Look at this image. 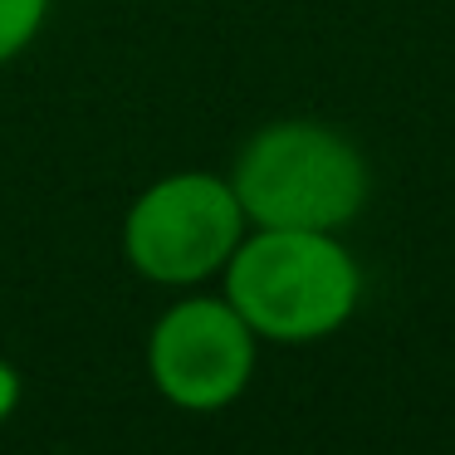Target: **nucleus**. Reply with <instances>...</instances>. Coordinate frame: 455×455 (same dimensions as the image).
Returning <instances> with one entry per match:
<instances>
[{"mask_svg": "<svg viewBox=\"0 0 455 455\" xmlns=\"http://www.w3.org/2000/svg\"><path fill=\"white\" fill-rule=\"evenodd\" d=\"M259 338L226 294H187L152 323L148 377L177 411H226L255 382Z\"/></svg>", "mask_w": 455, "mask_h": 455, "instance_id": "nucleus-4", "label": "nucleus"}, {"mask_svg": "<svg viewBox=\"0 0 455 455\" xmlns=\"http://www.w3.org/2000/svg\"><path fill=\"white\" fill-rule=\"evenodd\" d=\"M15 406H20V372H15L5 357H0V421H5Z\"/></svg>", "mask_w": 455, "mask_h": 455, "instance_id": "nucleus-6", "label": "nucleus"}, {"mask_svg": "<svg viewBox=\"0 0 455 455\" xmlns=\"http://www.w3.org/2000/svg\"><path fill=\"white\" fill-rule=\"evenodd\" d=\"M44 15H50V0H0V64L30 50L35 35L44 30Z\"/></svg>", "mask_w": 455, "mask_h": 455, "instance_id": "nucleus-5", "label": "nucleus"}, {"mask_svg": "<svg viewBox=\"0 0 455 455\" xmlns=\"http://www.w3.org/2000/svg\"><path fill=\"white\" fill-rule=\"evenodd\" d=\"M250 220L230 177L172 172L152 181L123 216V255L148 284L191 289L220 279Z\"/></svg>", "mask_w": 455, "mask_h": 455, "instance_id": "nucleus-3", "label": "nucleus"}, {"mask_svg": "<svg viewBox=\"0 0 455 455\" xmlns=\"http://www.w3.org/2000/svg\"><path fill=\"white\" fill-rule=\"evenodd\" d=\"M250 226L343 235L372 196V167L343 128L318 118L265 123L226 172Z\"/></svg>", "mask_w": 455, "mask_h": 455, "instance_id": "nucleus-2", "label": "nucleus"}, {"mask_svg": "<svg viewBox=\"0 0 455 455\" xmlns=\"http://www.w3.org/2000/svg\"><path fill=\"white\" fill-rule=\"evenodd\" d=\"M220 294L259 343H323L353 323L363 304V265L333 230L250 226L220 269Z\"/></svg>", "mask_w": 455, "mask_h": 455, "instance_id": "nucleus-1", "label": "nucleus"}]
</instances>
